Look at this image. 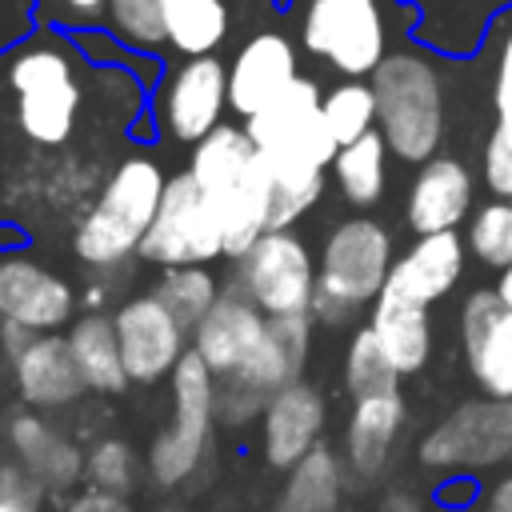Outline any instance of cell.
I'll return each instance as SVG.
<instances>
[{
  "label": "cell",
  "instance_id": "cell-1",
  "mask_svg": "<svg viewBox=\"0 0 512 512\" xmlns=\"http://www.w3.org/2000/svg\"><path fill=\"white\" fill-rule=\"evenodd\" d=\"M252 144L268 160L276 180L272 232L292 228L324 192V172L332 168L340 144L324 120V92L312 76H296L268 108L244 120Z\"/></svg>",
  "mask_w": 512,
  "mask_h": 512
},
{
  "label": "cell",
  "instance_id": "cell-2",
  "mask_svg": "<svg viewBox=\"0 0 512 512\" xmlns=\"http://www.w3.org/2000/svg\"><path fill=\"white\" fill-rule=\"evenodd\" d=\"M188 172H192L196 188L204 192L208 208L216 212L232 260L248 244H256L264 232H272L276 180L244 124L224 120L216 132H208L200 144H192Z\"/></svg>",
  "mask_w": 512,
  "mask_h": 512
},
{
  "label": "cell",
  "instance_id": "cell-3",
  "mask_svg": "<svg viewBox=\"0 0 512 512\" xmlns=\"http://www.w3.org/2000/svg\"><path fill=\"white\" fill-rule=\"evenodd\" d=\"M84 56L76 40L44 28L8 52L4 84L12 92L16 128L40 144L60 148L72 140L84 108Z\"/></svg>",
  "mask_w": 512,
  "mask_h": 512
},
{
  "label": "cell",
  "instance_id": "cell-4",
  "mask_svg": "<svg viewBox=\"0 0 512 512\" xmlns=\"http://www.w3.org/2000/svg\"><path fill=\"white\" fill-rule=\"evenodd\" d=\"M164 188H168V176L160 172V164L152 156L120 160L112 168V176L104 180L96 204L76 224V236H72L76 256L92 268H112V264L136 256L156 212H160Z\"/></svg>",
  "mask_w": 512,
  "mask_h": 512
},
{
  "label": "cell",
  "instance_id": "cell-5",
  "mask_svg": "<svg viewBox=\"0 0 512 512\" xmlns=\"http://www.w3.org/2000/svg\"><path fill=\"white\" fill-rule=\"evenodd\" d=\"M376 92V132L400 160L424 164L444 140V84L432 60L392 52L368 76Z\"/></svg>",
  "mask_w": 512,
  "mask_h": 512
},
{
  "label": "cell",
  "instance_id": "cell-6",
  "mask_svg": "<svg viewBox=\"0 0 512 512\" xmlns=\"http://www.w3.org/2000/svg\"><path fill=\"white\" fill-rule=\"evenodd\" d=\"M392 264H396L392 260V236L384 224H376L368 216L340 220L324 236V248H320L312 316L324 324L352 320L364 304H376Z\"/></svg>",
  "mask_w": 512,
  "mask_h": 512
},
{
  "label": "cell",
  "instance_id": "cell-7",
  "mask_svg": "<svg viewBox=\"0 0 512 512\" xmlns=\"http://www.w3.org/2000/svg\"><path fill=\"white\" fill-rule=\"evenodd\" d=\"M216 424V376L188 348L172 372V424L148 448V476L164 488H180L200 468Z\"/></svg>",
  "mask_w": 512,
  "mask_h": 512
},
{
  "label": "cell",
  "instance_id": "cell-8",
  "mask_svg": "<svg viewBox=\"0 0 512 512\" xmlns=\"http://www.w3.org/2000/svg\"><path fill=\"white\" fill-rule=\"evenodd\" d=\"M416 460L424 472L440 476L488 472L512 460V400L484 396L456 404L440 424L420 436Z\"/></svg>",
  "mask_w": 512,
  "mask_h": 512
},
{
  "label": "cell",
  "instance_id": "cell-9",
  "mask_svg": "<svg viewBox=\"0 0 512 512\" xmlns=\"http://www.w3.org/2000/svg\"><path fill=\"white\" fill-rule=\"evenodd\" d=\"M232 288L244 292L264 316H312L316 296V264L308 244L292 228L264 232L236 256Z\"/></svg>",
  "mask_w": 512,
  "mask_h": 512
},
{
  "label": "cell",
  "instance_id": "cell-10",
  "mask_svg": "<svg viewBox=\"0 0 512 512\" xmlns=\"http://www.w3.org/2000/svg\"><path fill=\"white\" fill-rule=\"evenodd\" d=\"M300 40L348 80H364L388 56L384 0H308Z\"/></svg>",
  "mask_w": 512,
  "mask_h": 512
},
{
  "label": "cell",
  "instance_id": "cell-11",
  "mask_svg": "<svg viewBox=\"0 0 512 512\" xmlns=\"http://www.w3.org/2000/svg\"><path fill=\"white\" fill-rule=\"evenodd\" d=\"M228 108V64L220 56L176 60L152 88V120L176 144H200L224 124Z\"/></svg>",
  "mask_w": 512,
  "mask_h": 512
},
{
  "label": "cell",
  "instance_id": "cell-12",
  "mask_svg": "<svg viewBox=\"0 0 512 512\" xmlns=\"http://www.w3.org/2000/svg\"><path fill=\"white\" fill-rule=\"evenodd\" d=\"M148 264L160 268H180V264H212L220 256H228V240L224 228L216 220V212L208 208L204 192L196 188L192 172L184 168L180 176H168L160 212L136 252Z\"/></svg>",
  "mask_w": 512,
  "mask_h": 512
},
{
  "label": "cell",
  "instance_id": "cell-13",
  "mask_svg": "<svg viewBox=\"0 0 512 512\" xmlns=\"http://www.w3.org/2000/svg\"><path fill=\"white\" fill-rule=\"evenodd\" d=\"M112 320L132 384H160L164 376L176 372V364L188 352V328L172 316V308L156 292L128 296L112 312Z\"/></svg>",
  "mask_w": 512,
  "mask_h": 512
},
{
  "label": "cell",
  "instance_id": "cell-14",
  "mask_svg": "<svg viewBox=\"0 0 512 512\" xmlns=\"http://www.w3.org/2000/svg\"><path fill=\"white\" fill-rule=\"evenodd\" d=\"M76 292L72 284L24 252L0 256V324H20L28 332H56L72 324Z\"/></svg>",
  "mask_w": 512,
  "mask_h": 512
},
{
  "label": "cell",
  "instance_id": "cell-15",
  "mask_svg": "<svg viewBox=\"0 0 512 512\" xmlns=\"http://www.w3.org/2000/svg\"><path fill=\"white\" fill-rule=\"evenodd\" d=\"M460 340L468 372L484 396L512 400V304L492 288L472 292L460 312Z\"/></svg>",
  "mask_w": 512,
  "mask_h": 512
},
{
  "label": "cell",
  "instance_id": "cell-16",
  "mask_svg": "<svg viewBox=\"0 0 512 512\" xmlns=\"http://www.w3.org/2000/svg\"><path fill=\"white\" fill-rule=\"evenodd\" d=\"M296 76H300L296 44L272 28L252 32L228 60V108L240 120H248L260 108H268Z\"/></svg>",
  "mask_w": 512,
  "mask_h": 512
},
{
  "label": "cell",
  "instance_id": "cell-17",
  "mask_svg": "<svg viewBox=\"0 0 512 512\" xmlns=\"http://www.w3.org/2000/svg\"><path fill=\"white\" fill-rule=\"evenodd\" d=\"M268 316L236 288H224L220 300L212 304V312L196 324L192 332V352L212 368L216 380L236 376L248 356L256 352V344L264 340Z\"/></svg>",
  "mask_w": 512,
  "mask_h": 512
},
{
  "label": "cell",
  "instance_id": "cell-18",
  "mask_svg": "<svg viewBox=\"0 0 512 512\" xmlns=\"http://www.w3.org/2000/svg\"><path fill=\"white\" fill-rule=\"evenodd\" d=\"M8 360H12V380H16L20 400L28 408H36V412L68 408V404H76L88 392V384H84V376H80V368L72 360L68 336L36 332Z\"/></svg>",
  "mask_w": 512,
  "mask_h": 512
},
{
  "label": "cell",
  "instance_id": "cell-19",
  "mask_svg": "<svg viewBox=\"0 0 512 512\" xmlns=\"http://www.w3.org/2000/svg\"><path fill=\"white\" fill-rule=\"evenodd\" d=\"M324 416H328V408H324L320 388H312L304 380H292L280 392H272V400L264 408V420H260L264 460L280 472L296 468L320 444Z\"/></svg>",
  "mask_w": 512,
  "mask_h": 512
},
{
  "label": "cell",
  "instance_id": "cell-20",
  "mask_svg": "<svg viewBox=\"0 0 512 512\" xmlns=\"http://www.w3.org/2000/svg\"><path fill=\"white\" fill-rule=\"evenodd\" d=\"M404 420H408V408H404L400 388L360 396L344 424V468L356 480H376L392 460Z\"/></svg>",
  "mask_w": 512,
  "mask_h": 512
},
{
  "label": "cell",
  "instance_id": "cell-21",
  "mask_svg": "<svg viewBox=\"0 0 512 512\" xmlns=\"http://www.w3.org/2000/svg\"><path fill=\"white\" fill-rule=\"evenodd\" d=\"M460 272H464V240L456 236V228L428 232L392 264L384 292L428 308L432 300H440L456 288Z\"/></svg>",
  "mask_w": 512,
  "mask_h": 512
},
{
  "label": "cell",
  "instance_id": "cell-22",
  "mask_svg": "<svg viewBox=\"0 0 512 512\" xmlns=\"http://www.w3.org/2000/svg\"><path fill=\"white\" fill-rule=\"evenodd\" d=\"M472 208V172L452 156H432L420 164L408 188V224L416 236L448 232Z\"/></svg>",
  "mask_w": 512,
  "mask_h": 512
},
{
  "label": "cell",
  "instance_id": "cell-23",
  "mask_svg": "<svg viewBox=\"0 0 512 512\" xmlns=\"http://www.w3.org/2000/svg\"><path fill=\"white\" fill-rule=\"evenodd\" d=\"M8 444H12V456L44 484V492H64L84 476V452L36 408L16 412L8 420Z\"/></svg>",
  "mask_w": 512,
  "mask_h": 512
},
{
  "label": "cell",
  "instance_id": "cell-24",
  "mask_svg": "<svg viewBox=\"0 0 512 512\" xmlns=\"http://www.w3.org/2000/svg\"><path fill=\"white\" fill-rule=\"evenodd\" d=\"M308 340H312V316H268L264 340L256 344V352L248 356V364L236 376L224 380H240L244 388L260 392L264 400H272V392H280L284 384L300 380L304 360H308Z\"/></svg>",
  "mask_w": 512,
  "mask_h": 512
},
{
  "label": "cell",
  "instance_id": "cell-25",
  "mask_svg": "<svg viewBox=\"0 0 512 512\" xmlns=\"http://www.w3.org/2000/svg\"><path fill=\"white\" fill-rule=\"evenodd\" d=\"M160 28L176 60L216 56L232 32V0H160Z\"/></svg>",
  "mask_w": 512,
  "mask_h": 512
},
{
  "label": "cell",
  "instance_id": "cell-26",
  "mask_svg": "<svg viewBox=\"0 0 512 512\" xmlns=\"http://www.w3.org/2000/svg\"><path fill=\"white\" fill-rule=\"evenodd\" d=\"M368 328L376 332V340L384 344V352H388V360L396 364L400 376H412V372H420L428 364V356H432V324H428V308L424 304H412V300L380 292L376 304H372Z\"/></svg>",
  "mask_w": 512,
  "mask_h": 512
},
{
  "label": "cell",
  "instance_id": "cell-27",
  "mask_svg": "<svg viewBox=\"0 0 512 512\" xmlns=\"http://www.w3.org/2000/svg\"><path fill=\"white\" fill-rule=\"evenodd\" d=\"M68 348H72V360H76L88 392H124L132 384L112 316H104V312L76 316L68 324Z\"/></svg>",
  "mask_w": 512,
  "mask_h": 512
},
{
  "label": "cell",
  "instance_id": "cell-28",
  "mask_svg": "<svg viewBox=\"0 0 512 512\" xmlns=\"http://www.w3.org/2000/svg\"><path fill=\"white\" fill-rule=\"evenodd\" d=\"M344 460L316 444L296 468H288V480L276 496L272 512H340L344 500Z\"/></svg>",
  "mask_w": 512,
  "mask_h": 512
},
{
  "label": "cell",
  "instance_id": "cell-29",
  "mask_svg": "<svg viewBox=\"0 0 512 512\" xmlns=\"http://www.w3.org/2000/svg\"><path fill=\"white\" fill-rule=\"evenodd\" d=\"M388 140L380 132H368L352 144H340L336 160H332V176H336V188L348 204L356 208H372L380 196H384V184H388Z\"/></svg>",
  "mask_w": 512,
  "mask_h": 512
},
{
  "label": "cell",
  "instance_id": "cell-30",
  "mask_svg": "<svg viewBox=\"0 0 512 512\" xmlns=\"http://www.w3.org/2000/svg\"><path fill=\"white\" fill-rule=\"evenodd\" d=\"M156 296L172 308V316L188 328V336L196 332V324L212 312V304L220 300V284L212 276L208 264H180V268H164Z\"/></svg>",
  "mask_w": 512,
  "mask_h": 512
},
{
  "label": "cell",
  "instance_id": "cell-31",
  "mask_svg": "<svg viewBox=\"0 0 512 512\" xmlns=\"http://www.w3.org/2000/svg\"><path fill=\"white\" fill-rule=\"evenodd\" d=\"M344 388L352 392V400L400 388V372H396V364L388 360L384 344L376 340V332L368 324L360 332H352V340H348V352H344Z\"/></svg>",
  "mask_w": 512,
  "mask_h": 512
},
{
  "label": "cell",
  "instance_id": "cell-32",
  "mask_svg": "<svg viewBox=\"0 0 512 512\" xmlns=\"http://www.w3.org/2000/svg\"><path fill=\"white\" fill-rule=\"evenodd\" d=\"M324 120L336 136V144H352L368 132H376V92L372 80H344L324 92Z\"/></svg>",
  "mask_w": 512,
  "mask_h": 512
},
{
  "label": "cell",
  "instance_id": "cell-33",
  "mask_svg": "<svg viewBox=\"0 0 512 512\" xmlns=\"http://www.w3.org/2000/svg\"><path fill=\"white\" fill-rule=\"evenodd\" d=\"M104 32L140 56L164 52V28H160V0H108Z\"/></svg>",
  "mask_w": 512,
  "mask_h": 512
},
{
  "label": "cell",
  "instance_id": "cell-34",
  "mask_svg": "<svg viewBox=\"0 0 512 512\" xmlns=\"http://www.w3.org/2000/svg\"><path fill=\"white\" fill-rule=\"evenodd\" d=\"M468 248L488 264V268H512V200H488L476 208L472 228H468Z\"/></svg>",
  "mask_w": 512,
  "mask_h": 512
},
{
  "label": "cell",
  "instance_id": "cell-35",
  "mask_svg": "<svg viewBox=\"0 0 512 512\" xmlns=\"http://www.w3.org/2000/svg\"><path fill=\"white\" fill-rule=\"evenodd\" d=\"M84 480H88V488H104V492L128 496L136 488V480H140L136 452L116 436L92 444L88 456H84Z\"/></svg>",
  "mask_w": 512,
  "mask_h": 512
},
{
  "label": "cell",
  "instance_id": "cell-36",
  "mask_svg": "<svg viewBox=\"0 0 512 512\" xmlns=\"http://www.w3.org/2000/svg\"><path fill=\"white\" fill-rule=\"evenodd\" d=\"M480 172L488 192H496L500 200H512V116H496V128L488 132L480 152Z\"/></svg>",
  "mask_w": 512,
  "mask_h": 512
},
{
  "label": "cell",
  "instance_id": "cell-37",
  "mask_svg": "<svg viewBox=\"0 0 512 512\" xmlns=\"http://www.w3.org/2000/svg\"><path fill=\"white\" fill-rule=\"evenodd\" d=\"M32 4L44 28H64L72 36L104 28V16H108V0H32Z\"/></svg>",
  "mask_w": 512,
  "mask_h": 512
},
{
  "label": "cell",
  "instance_id": "cell-38",
  "mask_svg": "<svg viewBox=\"0 0 512 512\" xmlns=\"http://www.w3.org/2000/svg\"><path fill=\"white\" fill-rule=\"evenodd\" d=\"M40 500L44 484L20 460L0 464V512H40Z\"/></svg>",
  "mask_w": 512,
  "mask_h": 512
},
{
  "label": "cell",
  "instance_id": "cell-39",
  "mask_svg": "<svg viewBox=\"0 0 512 512\" xmlns=\"http://www.w3.org/2000/svg\"><path fill=\"white\" fill-rule=\"evenodd\" d=\"M268 400L252 388H244L240 380H216V420L228 428H244L248 420L264 416Z\"/></svg>",
  "mask_w": 512,
  "mask_h": 512
},
{
  "label": "cell",
  "instance_id": "cell-40",
  "mask_svg": "<svg viewBox=\"0 0 512 512\" xmlns=\"http://www.w3.org/2000/svg\"><path fill=\"white\" fill-rule=\"evenodd\" d=\"M492 108H496V116H512V12L500 20V36H496Z\"/></svg>",
  "mask_w": 512,
  "mask_h": 512
},
{
  "label": "cell",
  "instance_id": "cell-41",
  "mask_svg": "<svg viewBox=\"0 0 512 512\" xmlns=\"http://www.w3.org/2000/svg\"><path fill=\"white\" fill-rule=\"evenodd\" d=\"M64 512H132V504L116 492H104V488H84L80 496L68 500Z\"/></svg>",
  "mask_w": 512,
  "mask_h": 512
},
{
  "label": "cell",
  "instance_id": "cell-42",
  "mask_svg": "<svg viewBox=\"0 0 512 512\" xmlns=\"http://www.w3.org/2000/svg\"><path fill=\"white\" fill-rule=\"evenodd\" d=\"M376 512H424V504H420V496L412 492V488H388L384 496H380V508Z\"/></svg>",
  "mask_w": 512,
  "mask_h": 512
},
{
  "label": "cell",
  "instance_id": "cell-43",
  "mask_svg": "<svg viewBox=\"0 0 512 512\" xmlns=\"http://www.w3.org/2000/svg\"><path fill=\"white\" fill-rule=\"evenodd\" d=\"M484 512H512V472H504L500 480L488 484V492H484Z\"/></svg>",
  "mask_w": 512,
  "mask_h": 512
},
{
  "label": "cell",
  "instance_id": "cell-44",
  "mask_svg": "<svg viewBox=\"0 0 512 512\" xmlns=\"http://www.w3.org/2000/svg\"><path fill=\"white\" fill-rule=\"evenodd\" d=\"M16 248H20V232L4 224V228H0V256H4V252H16Z\"/></svg>",
  "mask_w": 512,
  "mask_h": 512
},
{
  "label": "cell",
  "instance_id": "cell-45",
  "mask_svg": "<svg viewBox=\"0 0 512 512\" xmlns=\"http://www.w3.org/2000/svg\"><path fill=\"white\" fill-rule=\"evenodd\" d=\"M496 292L504 296V304H512V268H504V276H500V284H496Z\"/></svg>",
  "mask_w": 512,
  "mask_h": 512
},
{
  "label": "cell",
  "instance_id": "cell-46",
  "mask_svg": "<svg viewBox=\"0 0 512 512\" xmlns=\"http://www.w3.org/2000/svg\"><path fill=\"white\" fill-rule=\"evenodd\" d=\"M156 512H188V508H176V504H168V508H156Z\"/></svg>",
  "mask_w": 512,
  "mask_h": 512
}]
</instances>
